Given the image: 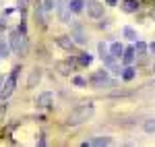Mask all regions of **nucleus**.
I'll return each mask as SVG.
<instances>
[{
    "label": "nucleus",
    "instance_id": "nucleus-1",
    "mask_svg": "<svg viewBox=\"0 0 155 147\" xmlns=\"http://www.w3.org/2000/svg\"><path fill=\"white\" fill-rule=\"evenodd\" d=\"M91 116H93V106H91V104H83V106L74 108V110L68 114V118H66V124H68V126H77V124L87 122Z\"/></svg>",
    "mask_w": 155,
    "mask_h": 147
},
{
    "label": "nucleus",
    "instance_id": "nucleus-2",
    "mask_svg": "<svg viewBox=\"0 0 155 147\" xmlns=\"http://www.w3.org/2000/svg\"><path fill=\"white\" fill-rule=\"evenodd\" d=\"M19 71H21V68H19V66H15V68H12V75L6 79V81H4V87L0 89V98H2V99H6V98L12 93V91H15V85H17V75H19Z\"/></svg>",
    "mask_w": 155,
    "mask_h": 147
},
{
    "label": "nucleus",
    "instance_id": "nucleus-3",
    "mask_svg": "<svg viewBox=\"0 0 155 147\" xmlns=\"http://www.w3.org/2000/svg\"><path fill=\"white\" fill-rule=\"evenodd\" d=\"M85 4H87V12H89L93 19H99V17L104 15V6H101L97 0H87Z\"/></svg>",
    "mask_w": 155,
    "mask_h": 147
},
{
    "label": "nucleus",
    "instance_id": "nucleus-4",
    "mask_svg": "<svg viewBox=\"0 0 155 147\" xmlns=\"http://www.w3.org/2000/svg\"><path fill=\"white\" fill-rule=\"evenodd\" d=\"M56 44H58L62 50H66V52H72V50H74V42H72L68 35H60V37H56Z\"/></svg>",
    "mask_w": 155,
    "mask_h": 147
},
{
    "label": "nucleus",
    "instance_id": "nucleus-5",
    "mask_svg": "<svg viewBox=\"0 0 155 147\" xmlns=\"http://www.w3.org/2000/svg\"><path fill=\"white\" fill-rule=\"evenodd\" d=\"M41 81V68H33L31 73H29V79H27V87H35L37 83Z\"/></svg>",
    "mask_w": 155,
    "mask_h": 147
},
{
    "label": "nucleus",
    "instance_id": "nucleus-6",
    "mask_svg": "<svg viewBox=\"0 0 155 147\" xmlns=\"http://www.w3.org/2000/svg\"><path fill=\"white\" fill-rule=\"evenodd\" d=\"M52 99H54V95H52L50 91H44V93H41V95L35 99V104L39 106V108H48L50 104H52Z\"/></svg>",
    "mask_w": 155,
    "mask_h": 147
},
{
    "label": "nucleus",
    "instance_id": "nucleus-7",
    "mask_svg": "<svg viewBox=\"0 0 155 147\" xmlns=\"http://www.w3.org/2000/svg\"><path fill=\"white\" fill-rule=\"evenodd\" d=\"M72 29H74V35H71V37H74L72 42H74V44H85V42H87V37H85L83 29H81V25L72 23Z\"/></svg>",
    "mask_w": 155,
    "mask_h": 147
},
{
    "label": "nucleus",
    "instance_id": "nucleus-8",
    "mask_svg": "<svg viewBox=\"0 0 155 147\" xmlns=\"http://www.w3.org/2000/svg\"><path fill=\"white\" fill-rule=\"evenodd\" d=\"M58 12H60V21L68 23V4H66V0H58Z\"/></svg>",
    "mask_w": 155,
    "mask_h": 147
},
{
    "label": "nucleus",
    "instance_id": "nucleus-9",
    "mask_svg": "<svg viewBox=\"0 0 155 147\" xmlns=\"http://www.w3.org/2000/svg\"><path fill=\"white\" fill-rule=\"evenodd\" d=\"M137 8H139V2L137 0H124L122 2V11L124 12H137Z\"/></svg>",
    "mask_w": 155,
    "mask_h": 147
},
{
    "label": "nucleus",
    "instance_id": "nucleus-10",
    "mask_svg": "<svg viewBox=\"0 0 155 147\" xmlns=\"http://www.w3.org/2000/svg\"><path fill=\"white\" fill-rule=\"evenodd\" d=\"M72 66H74V58H68V60H64V62H60L58 64V68H60V73H64V75H68L72 71Z\"/></svg>",
    "mask_w": 155,
    "mask_h": 147
},
{
    "label": "nucleus",
    "instance_id": "nucleus-11",
    "mask_svg": "<svg viewBox=\"0 0 155 147\" xmlns=\"http://www.w3.org/2000/svg\"><path fill=\"white\" fill-rule=\"evenodd\" d=\"M110 143H112V139H110V137H95V139H91V141H87V143H85V145H110Z\"/></svg>",
    "mask_w": 155,
    "mask_h": 147
},
{
    "label": "nucleus",
    "instance_id": "nucleus-12",
    "mask_svg": "<svg viewBox=\"0 0 155 147\" xmlns=\"http://www.w3.org/2000/svg\"><path fill=\"white\" fill-rule=\"evenodd\" d=\"M122 52H124V46H122V44H118V42H116V44H112L110 54H112L114 58H120V56H122Z\"/></svg>",
    "mask_w": 155,
    "mask_h": 147
},
{
    "label": "nucleus",
    "instance_id": "nucleus-13",
    "mask_svg": "<svg viewBox=\"0 0 155 147\" xmlns=\"http://www.w3.org/2000/svg\"><path fill=\"white\" fill-rule=\"evenodd\" d=\"M35 19H37V23L41 25V27H44L46 21H48V19H46V12H44V8H41L39 4H37V8H35Z\"/></svg>",
    "mask_w": 155,
    "mask_h": 147
},
{
    "label": "nucleus",
    "instance_id": "nucleus-14",
    "mask_svg": "<svg viewBox=\"0 0 155 147\" xmlns=\"http://www.w3.org/2000/svg\"><path fill=\"white\" fill-rule=\"evenodd\" d=\"M134 56H139V58H145V52H147V46H145L143 42H137V46H134Z\"/></svg>",
    "mask_w": 155,
    "mask_h": 147
},
{
    "label": "nucleus",
    "instance_id": "nucleus-15",
    "mask_svg": "<svg viewBox=\"0 0 155 147\" xmlns=\"http://www.w3.org/2000/svg\"><path fill=\"white\" fill-rule=\"evenodd\" d=\"M104 79H107V71H97V73L91 75V83H99Z\"/></svg>",
    "mask_w": 155,
    "mask_h": 147
},
{
    "label": "nucleus",
    "instance_id": "nucleus-16",
    "mask_svg": "<svg viewBox=\"0 0 155 147\" xmlns=\"http://www.w3.org/2000/svg\"><path fill=\"white\" fill-rule=\"evenodd\" d=\"M83 4H85L83 0H72L71 4H68V8H71L72 12H81L83 11Z\"/></svg>",
    "mask_w": 155,
    "mask_h": 147
},
{
    "label": "nucleus",
    "instance_id": "nucleus-17",
    "mask_svg": "<svg viewBox=\"0 0 155 147\" xmlns=\"http://www.w3.org/2000/svg\"><path fill=\"white\" fill-rule=\"evenodd\" d=\"M122 54H124V62H126V64H130V62L134 60V50L132 48H128L126 52H122Z\"/></svg>",
    "mask_w": 155,
    "mask_h": 147
},
{
    "label": "nucleus",
    "instance_id": "nucleus-18",
    "mask_svg": "<svg viewBox=\"0 0 155 147\" xmlns=\"http://www.w3.org/2000/svg\"><path fill=\"white\" fill-rule=\"evenodd\" d=\"M122 77H124L126 81H132V79H134V68H132V66L124 68V71H122Z\"/></svg>",
    "mask_w": 155,
    "mask_h": 147
},
{
    "label": "nucleus",
    "instance_id": "nucleus-19",
    "mask_svg": "<svg viewBox=\"0 0 155 147\" xmlns=\"http://www.w3.org/2000/svg\"><path fill=\"white\" fill-rule=\"evenodd\" d=\"M143 129L147 131V133H155V118H151V120H145Z\"/></svg>",
    "mask_w": 155,
    "mask_h": 147
},
{
    "label": "nucleus",
    "instance_id": "nucleus-20",
    "mask_svg": "<svg viewBox=\"0 0 155 147\" xmlns=\"http://www.w3.org/2000/svg\"><path fill=\"white\" fill-rule=\"evenodd\" d=\"M139 93H155V81H153V83H147V85H143V89H141Z\"/></svg>",
    "mask_w": 155,
    "mask_h": 147
},
{
    "label": "nucleus",
    "instance_id": "nucleus-21",
    "mask_svg": "<svg viewBox=\"0 0 155 147\" xmlns=\"http://www.w3.org/2000/svg\"><path fill=\"white\" fill-rule=\"evenodd\" d=\"M124 35L128 37V39H132V42H134V39H137V31H134L132 27H124Z\"/></svg>",
    "mask_w": 155,
    "mask_h": 147
},
{
    "label": "nucleus",
    "instance_id": "nucleus-22",
    "mask_svg": "<svg viewBox=\"0 0 155 147\" xmlns=\"http://www.w3.org/2000/svg\"><path fill=\"white\" fill-rule=\"evenodd\" d=\"M41 8H44V12H46V15H50V12H52V8H54V0H44V6H41Z\"/></svg>",
    "mask_w": 155,
    "mask_h": 147
},
{
    "label": "nucleus",
    "instance_id": "nucleus-23",
    "mask_svg": "<svg viewBox=\"0 0 155 147\" xmlns=\"http://www.w3.org/2000/svg\"><path fill=\"white\" fill-rule=\"evenodd\" d=\"M91 60H93V58H91V54H87V52L79 56V62H81V64H91Z\"/></svg>",
    "mask_w": 155,
    "mask_h": 147
},
{
    "label": "nucleus",
    "instance_id": "nucleus-24",
    "mask_svg": "<svg viewBox=\"0 0 155 147\" xmlns=\"http://www.w3.org/2000/svg\"><path fill=\"white\" fill-rule=\"evenodd\" d=\"M0 56H8V46L4 39H0Z\"/></svg>",
    "mask_w": 155,
    "mask_h": 147
},
{
    "label": "nucleus",
    "instance_id": "nucleus-25",
    "mask_svg": "<svg viewBox=\"0 0 155 147\" xmlns=\"http://www.w3.org/2000/svg\"><path fill=\"white\" fill-rule=\"evenodd\" d=\"M85 83H87V81H85L83 77H74V85H77V87H83Z\"/></svg>",
    "mask_w": 155,
    "mask_h": 147
},
{
    "label": "nucleus",
    "instance_id": "nucleus-26",
    "mask_svg": "<svg viewBox=\"0 0 155 147\" xmlns=\"http://www.w3.org/2000/svg\"><path fill=\"white\" fill-rule=\"evenodd\" d=\"M25 8H27V0H19V11L25 12Z\"/></svg>",
    "mask_w": 155,
    "mask_h": 147
},
{
    "label": "nucleus",
    "instance_id": "nucleus-27",
    "mask_svg": "<svg viewBox=\"0 0 155 147\" xmlns=\"http://www.w3.org/2000/svg\"><path fill=\"white\" fill-rule=\"evenodd\" d=\"M116 2H118V0H107V4H116Z\"/></svg>",
    "mask_w": 155,
    "mask_h": 147
},
{
    "label": "nucleus",
    "instance_id": "nucleus-28",
    "mask_svg": "<svg viewBox=\"0 0 155 147\" xmlns=\"http://www.w3.org/2000/svg\"><path fill=\"white\" fill-rule=\"evenodd\" d=\"M151 52H153V54H155V44H151Z\"/></svg>",
    "mask_w": 155,
    "mask_h": 147
}]
</instances>
